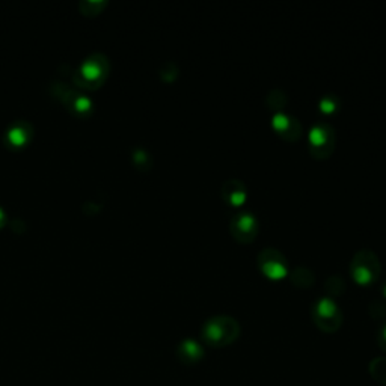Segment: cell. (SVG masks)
Instances as JSON below:
<instances>
[{
  "mask_svg": "<svg viewBox=\"0 0 386 386\" xmlns=\"http://www.w3.org/2000/svg\"><path fill=\"white\" fill-rule=\"evenodd\" d=\"M240 337L238 321L229 316H214L201 328V338L212 347H225Z\"/></svg>",
  "mask_w": 386,
  "mask_h": 386,
  "instance_id": "cell-1",
  "label": "cell"
},
{
  "mask_svg": "<svg viewBox=\"0 0 386 386\" xmlns=\"http://www.w3.org/2000/svg\"><path fill=\"white\" fill-rule=\"evenodd\" d=\"M110 64L109 59L101 53H94L83 60L80 68L75 72L72 80L83 89H97L109 77Z\"/></svg>",
  "mask_w": 386,
  "mask_h": 386,
  "instance_id": "cell-2",
  "label": "cell"
},
{
  "mask_svg": "<svg viewBox=\"0 0 386 386\" xmlns=\"http://www.w3.org/2000/svg\"><path fill=\"white\" fill-rule=\"evenodd\" d=\"M382 264L378 254L371 249H361L354 252L350 262V275L359 285H370L379 279Z\"/></svg>",
  "mask_w": 386,
  "mask_h": 386,
  "instance_id": "cell-3",
  "label": "cell"
},
{
  "mask_svg": "<svg viewBox=\"0 0 386 386\" xmlns=\"http://www.w3.org/2000/svg\"><path fill=\"white\" fill-rule=\"evenodd\" d=\"M335 148V129L328 121H317L308 133V151L312 157L325 160Z\"/></svg>",
  "mask_w": 386,
  "mask_h": 386,
  "instance_id": "cell-4",
  "label": "cell"
},
{
  "mask_svg": "<svg viewBox=\"0 0 386 386\" xmlns=\"http://www.w3.org/2000/svg\"><path fill=\"white\" fill-rule=\"evenodd\" d=\"M311 316L316 326L326 333L337 332L342 325V312L337 302L329 296L320 297L314 302Z\"/></svg>",
  "mask_w": 386,
  "mask_h": 386,
  "instance_id": "cell-5",
  "label": "cell"
},
{
  "mask_svg": "<svg viewBox=\"0 0 386 386\" xmlns=\"http://www.w3.org/2000/svg\"><path fill=\"white\" fill-rule=\"evenodd\" d=\"M259 272L272 281H281L288 276V262L285 255L275 247H264L257 257Z\"/></svg>",
  "mask_w": 386,
  "mask_h": 386,
  "instance_id": "cell-6",
  "label": "cell"
},
{
  "mask_svg": "<svg viewBox=\"0 0 386 386\" xmlns=\"http://www.w3.org/2000/svg\"><path fill=\"white\" fill-rule=\"evenodd\" d=\"M229 233L238 243H252L259 233L258 219L250 212H240L229 222Z\"/></svg>",
  "mask_w": 386,
  "mask_h": 386,
  "instance_id": "cell-7",
  "label": "cell"
},
{
  "mask_svg": "<svg viewBox=\"0 0 386 386\" xmlns=\"http://www.w3.org/2000/svg\"><path fill=\"white\" fill-rule=\"evenodd\" d=\"M56 89L58 91L55 92V96L60 98L64 106L79 115V117H86L88 113L92 112V101L83 96V94L70 88L65 83H58Z\"/></svg>",
  "mask_w": 386,
  "mask_h": 386,
  "instance_id": "cell-8",
  "label": "cell"
},
{
  "mask_svg": "<svg viewBox=\"0 0 386 386\" xmlns=\"http://www.w3.org/2000/svg\"><path fill=\"white\" fill-rule=\"evenodd\" d=\"M272 129L279 138H283L285 142H296L300 139L304 129H302V122L285 112L274 113L272 117Z\"/></svg>",
  "mask_w": 386,
  "mask_h": 386,
  "instance_id": "cell-9",
  "label": "cell"
},
{
  "mask_svg": "<svg viewBox=\"0 0 386 386\" xmlns=\"http://www.w3.org/2000/svg\"><path fill=\"white\" fill-rule=\"evenodd\" d=\"M34 127L27 121H15L9 125L5 131V143L9 148L20 150L25 148L26 145L32 141Z\"/></svg>",
  "mask_w": 386,
  "mask_h": 386,
  "instance_id": "cell-10",
  "label": "cell"
},
{
  "mask_svg": "<svg viewBox=\"0 0 386 386\" xmlns=\"http://www.w3.org/2000/svg\"><path fill=\"white\" fill-rule=\"evenodd\" d=\"M222 200L229 207H242L247 201V187L238 179H229L221 187Z\"/></svg>",
  "mask_w": 386,
  "mask_h": 386,
  "instance_id": "cell-11",
  "label": "cell"
},
{
  "mask_svg": "<svg viewBox=\"0 0 386 386\" xmlns=\"http://www.w3.org/2000/svg\"><path fill=\"white\" fill-rule=\"evenodd\" d=\"M179 359L184 364H196L204 358V347L195 340H184L176 349Z\"/></svg>",
  "mask_w": 386,
  "mask_h": 386,
  "instance_id": "cell-12",
  "label": "cell"
},
{
  "mask_svg": "<svg viewBox=\"0 0 386 386\" xmlns=\"http://www.w3.org/2000/svg\"><path fill=\"white\" fill-rule=\"evenodd\" d=\"M288 278L291 279L296 287L299 288H311L316 283V275L307 266H297L291 272H288Z\"/></svg>",
  "mask_w": 386,
  "mask_h": 386,
  "instance_id": "cell-13",
  "label": "cell"
},
{
  "mask_svg": "<svg viewBox=\"0 0 386 386\" xmlns=\"http://www.w3.org/2000/svg\"><path fill=\"white\" fill-rule=\"evenodd\" d=\"M288 104V97L283 89H272L266 97V106L275 113L284 112Z\"/></svg>",
  "mask_w": 386,
  "mask_h": 386,
  "instance_id": "cell-14",
  "label": "cell"
},
{
  "mask_svg": "<svg viewBox=\"0 0 386 386\" xmlns=\"http://www.w3.org/2000/svg\"><path fill=\"white\" fill-rule=\"evenodd\" d=\"M341 108V100L335 94H326L319 100V109L325 115H333L337 113Z\"/></svg>",
  "mask_w": 386,
  "mask_h": 386,
  "instance_id": "cell-15",
  "label": "cell"
},
{
  "mask_svg": "<svg viewBox=\"0 0 386 386\" xmlns=\"http://www.w3.org/2000/svg\"><path fill=\"white\" fill-rule=\"evenodd\" d=\"M368 371L375 382L386 385V356L373 359L368 365Z\"/></svg>",
  "mask_w": 386,
  "mask_h": 386,
  "instance_id": "cell-16",
  "label": "cell"
},
{
  "mask_svg": "<svg viewBox=\"0 0 386 386\" xmlns=\"http://www.w3.org/2000/svg\"><path fill=\"white\" fill-rule=\"evenodd\" d=\"M131 160H133V165L136 166L139 171H148V169H151V166H153L151 155L142 148H136L133 151Z\"/></svg>",
  "mask_w": 386,
  "mask_h": 386,
  "instance_id": "cell-17",
  "label": "cell"
},
{
  "mask_svg": "<svg viewBox=\"0 0 386 386\" xmlns=\"http://www.w3.org/2000/svg\"><path fill=\"white\" fill-rule=\"evenodd\" d=\"M325 288L328 293L330 295L329 297L332 296H340L342 295V291L344 288H346V283H344L342 278L340 275H332L326 279V283H325Z\"/></svg>",
  "mask_w": 386,
  "mask_h": 386,
  "instance_id": "cell-18",
  "label": "cell"
},
{
  "mask_svg": "<svg viewBox=\"0 0 386 386\" xmlns=\"http://www.w3.org/2000/svg\"><path fill=\"white\" fill-rule=\"evenodd\" d=\"M106 6L104 0H86V2H80V11L85 15H97L103 11V8Z\"/></svg>",
  "mask_w": 386,
  "mask_h": 386,
  "instance_id": "cell-19",
  "label": "cell"
},
{
  "mask_svg": "<svg viewBox=\"0 0 386 386\" xmlns=\"http://www.w3.org/2000/svg\"><path fill=\"white\" fill-rule=\"evenodd\" d=\"M176 76H179V67H176L174 62H168V64H165L163 68L160 70V77L162 80L165 82H174L176 79Z\"/></svg>",
  "mask_w": 386,
  "mask_h": 386,
  "instance_id": "cell-20",
  "label": "cell"
},
{
  "mask_svg": "<svg viewBox=\"0 0 386 386\" xmlns=\"http://www.w3.org/2000/svg\"><path fill=\"white\" fill-rule=\"evenodd\" d=\"M378 342H379V347L386 353V323H383L378 332Z\"/></svg>",
  "mask_w": 386,
  "mask_h": 386,
  "instance_id": "cell-21",
  "label": "cell"
},
{
  "mask_svg": "<svg viewBox=\"0 0 386 386\" xmlns=\"http://www.w3.org/2000/svg\"><path fill=\"white\" fill-rule=\"evenodd\" d=\"M6 225V213L2 207H0V229Z\"/></svg>",
  "mask_w": 386,
  "mask_h": 386,
  "instance_id": "cell-22",
  "label": "cell"
},
{
  "mask_svg": "<svg viewBox=\"0 0 386 386\" xmlns=\"http://www.w3.org/2000/svg\"><path fill=\"white\" fill-rule=\"evenodd\" d=\"M382 295H383L385 299H386V281H383V284H382Z\"/></svg>",
  "mask_w": 386,
  "mask_h": 386,
  "instance_id": "cell-23",
  "label": "cell"
}]
</instances>
